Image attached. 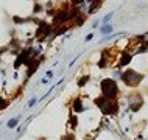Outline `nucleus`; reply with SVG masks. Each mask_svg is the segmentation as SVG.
I'll use <instances>...</instances> for the list:
<instances>
[{
	"instance_id": "obj_1",
	"label": "nucleus",
	"mask_w": 148,
	"mask_h": 140,
	"mask_svg": "<svg viewBox=\"0 0 148 140\" xmlns=\"http://www.w3.org/2000/svg\"><path fill=\"white\" fill-rule=\"evenodd\" d=\"M101 92H103V97L112 100L117 97L119 89H117V84L112 79H103L101 81Z\"/></svg>"
},
{
	"instance_id": "obj_2",
	"label": "nucleus",
	"mask_w": 148,
	"mask_h": 140,
	"mask_svg": "<svg viewBox=\"0 0 148 140\" xmlns=\"http://www.w3.org/2000/svg\"><path fill=\"white\" fill-rule=\"evenodd\" d=\"M95 103H97V106L103 111V114H106V115L115 114V112H117V104L112 103V100H109V98H106V97L97 98V100H95Z\"/></svg>"
},
{
	"instance_id": "obj_3",
	"label": "nucleus",
	"mask_w": 148,
	"mask_h": 140,
	"mask_svg": "<svg viewBox=\"0 0 148 140\" xmlns=\"http://www.w3.org/2000/svg\"><path fill=\"white\" fill-rule=\"evenodd\" d=\"M122 79L125 84H128V86H137V84L142 81V75L137 73V72H134V70H126L125 73L122 75Z\"/></svg>"
},
{
	"instance_id": "obj_4",
	"label": "nucleus",
	"mask_w": 148,
	"mask_h": 140,
	"mask_svg": "<svg viewBox=\"0 0 148 140\" xmlns=\"http://www.w3.org/2000/svg\"><path fill=\"white\" fill-rule=\"evenodd\" d=\"M19 120H21V117H14V118H10L8 120V123H6V128L8 129H13V128H17V125H19Z\"/></svg>"
},
{
	"instance_id": "obj_5",
	"label": "nucleus",
	"mask_w": 148,
	"mask_h": 140,
	"mask_svg": "<svg viewBox=\"0 0 148 140\" xmlns=\"http://www.w3.org/2000/svg\"><path fill=\"white\" fill-rule=\"evenodd\" d=\"M130 61H131V55H130V53H123V55H122V59H120V62H119V67L126 66Z\"/></svg>"
},
{
	"instance_id": "obj_6",
	"label": "nucleus",
	"mask_w": 148,
	"mask_h": 140,
	"mask_svg": "<svg viewBox=\"0 0 148 140\" xmlns=\"http://www.w3.org/2000/svg\"><path fill=\"white\" fill-rule=\"evenodd\" d=\"M112 30H114V28H112V25H109V23H106V25H103L101 28H100V33H101V34H111V33H112Z\"/></svg>"
},
{
	"instance_id": "obj_7",
	"label": "nucleus",
	"mask_w": 148,
	"mask_h": 140,
	"mask_svg": "<svg viewBox=\"0 0 148 140\" xmlns=\"http://www.w3.org/2000/svg\"><path fill=\"white\" fill-rule=\"evenodd\" d=\"M73 111L75 112H83L84 111V107H83V104H81V100H75L73 101Z\"/></svg>"
},
{
	"instance_id": "obj_8",
	"label": "nucleus",
	"mask_w": 148,
	"mask_h": 140,
	"mask_svg": "<svg viewBox=\"0 0 148 140\" xmlns=\"http://www.w3.org/2000/svg\"><path fill=\"white\" fill-rule=\"evenodd\" d=\"M10 106V103L6 101L5 98H0V111H3V109H6V107Z\"/></svg>"
},
{
	"instance_id": "obj_9",
	"label": "nucleus",
	"mask_w": 148,
	"mask_h": 140,
	"mask_svg": "<svg viewBox=\"0 0 148 140\" xmlns=\"http://www.w3.org/2000/svg\"><path fill=\"white\" fill-rule=\"evenodd\" d=\"M86 0H70V5L72 6H79L81 3H84Z\"/></svg>"
},
{
	"instance_id": "obj_10",
	"label": "nucleus",
	"mask_w": 148,
	"mask_h": 140,
	"mask_svg": "<svg viewBox=\"0 0 148 140\" xmlns=\"http://www.w3.org/2000/svg\"><path fill=\"white\" fill-rule=\"evenodd\" d=\"M36 103H38V98H36V97H33V98H31L30 101H28V104H27V107H33V106L36 104Z\"/></svg>"
},
{
	"instance_id": "obj_11",
	"label": "nucleus",
	"mask_w": 148,
	"mask_h": 140,
	"mask_svg": "<svg viewBox=\"0 0 148 140\" xmlns=\"http://www.w3.org/2000/svg\"><path fill=\"white\" fill-rule=\"evenodd\" d=\"M111 17H112V13H109V14H106V16H105V19H103V20H101V22H103V23H105V25H106V23H108V22H109V20H111Z\"/></svg>"
},
{
	"instance_id": "obj_12",
	"label": "nucleus",
	"mask_w": 148,
	"mask_h": 140,
	"mask_svg": "<svg viewBox=\"0 0 148 140\" xmlns=\"http://www.w3.org/2000/svg\"><path fill=\"white\" fill-rule=\"evenodd\" d=\"M92 38H94V34H87V36H86V42H89Z\"/></svg>"
},
{
	"instance_id": "obj_13",
	"label": "nucleus",
	"mask_w": 148,
	"mask_h": 140,
	"mask_svg": "<svg viewBox=\"0 0 148 140\" xmlns=\"http://www.w3.org/2000/svg\"><path fill=\"white\" fill-rule=\"evenodd\" d=\"M0 137H2V134H0Z\"/></svg>"
}]
</instances>
